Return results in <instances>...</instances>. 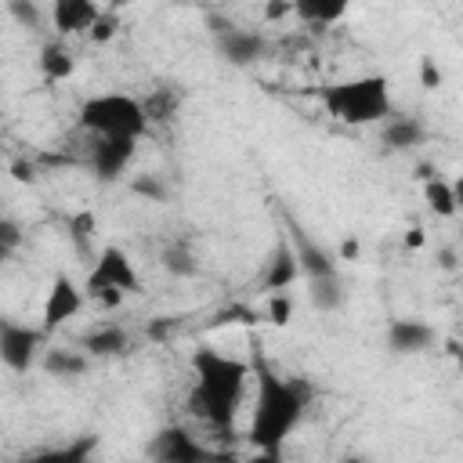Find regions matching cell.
<instances>
[{"instance_id":"obj_1","label":"cell","mask_w":463,"mask_h":463,"mask_svg":"<svg viewBox=\"0 0 463 463\" xmlns=\"http://www.w3.org/2000/svg\"><path fill=\"white\" fill-rule=\"evenodd\" d=\"M250 376H257V398L250 412V445L264 459H279L286 438L304 423L307 405L315 402V387L304 376H282L275 365L264 358L260 344L253 340V358H250Z\"/></svg>"},{"instance_id":"obj_2","label":"cell","mask_w":463,"mask_h":463,"mask_svg":"<svg viewBox=\"0 0 463 463\" xmlns=\"http://www.w3.org/2000/svg\"><path fill=\"white\" fill-rule=\"evenodd\" d=\"M250 380V362L232 358L213 347L192 351V391H188V412L206 423L213 434H232L242 394Z\"/></svg>"},{"instance_id":"obj_3","label":"cell","mask_w":463,"mask_h":463,"mask_svg":"<svg viewBox=\"0 0 463 463\" xmlns=\"http://www.w3.org/2000/svg\"><path fill=\"white\" fill-rule=\"evenodd\" d=\"M318 105L326 109L329 119L344 127H369L394 112L391 83L380 72H362V76H347L318 87Z\"/></svg>"},{"instance_id":"obj_4","label":"cell","mask_w":463,"mask_h":463,"mask_svg":"<svg viewBox=\"0 0 463 463\" xmlns=\"http://www.w3.org/2000/svg\"><path fill=\"white\" fill-rule=\"evenodd\" d=\"M76 119L94 137H137L141 141L148 134V119H145V109H141V98L123 94V90L90 94L80 105Z\"/></svg>"},{"instance_id":"obj_5","label":"cell","mask_w":463,"mask_h":463,"mask_svg":"<svg viewBox=\"0 0 463 463\" xmlns=\"http://www.w3.org/2000/svg\"><path fill=\"white\" fill-rule=\"evenodd\" d=\"M83 293L105 304H119L127 293H137V268L123 246H101L83 279Z\"/></svg>"},{"instance_id":"obj_6","label":"cell","mask_w":463,"mask_h":463,"mask_svg":"<svg viewBox=\"0 0 463 463\" xmlns=\"http://www.w3.org/2000/svg\"><path fill=\"white\" fill-rule=\"evenodd\" d=\"M206 25H210V36H213L217 54L228 65H235V69H250L268 51V40L257 29H250V25H242V22H235L228 14H210Z\"/></svg>"},{"instance_id":"obj_7","label":"cell","mask_w":463,"mask_h":463,"mask_svg":"<svg viewBox=\"0 0 463 463\" xmlns=\"http://www.w3.org/2000/svg\"><path fill=\"white\" fill-rule=\"evenodd\" d=\"M43 340H47V333L40 326L0 315V365L4 369L18 373V376L36 369L40 354H43Z\"/></svg>"},{"instance_id":"obj_8","label":"cell","mask_w":463,"mask_h":463,"mask_svg":"<svg viewBox=\"0 0 463 463\" xmlns=\"http://www.w3.org/2000/svg\"><path fill=\"white\" fill-rule=\"evenodd\" d=\"M83 300H87L83 286H80L72 275L54 271V279H51V286H47V297H43V307H40V329H43V333L61 329L65 322H72V318L83 311Z\"/></svg>"},{"instance_id":"obj_9","label":"cell","mask_w":463,"mask_h":463,"mask_svg":"<svg viewBox=\"0 0 463 463\" xmlns=\"http://www.w3.org/2000/svg\"><path fill=\"white\" fill-rule=\"evenodd\" d=\"M148 456L159 463H203L210 456H217L213 449H206L188 427L181 423H166L163 430H156V438L148 441Z\"/></svg>"},{"instance_id":"obj_10","label":"cell","mask_w":463,"mask_h":463,"mask_svg":"<svg viewBox=\"0 0 463 463\" xmlns=\"http://www.w3.org/2000/svg\"><path fill=\"white\" fill-rule=\"evenodd\" d=\"M137 156V137H94L87 166L98 181H119Z\"/></svg>"},{"instance_id":"obj_11","label":"cell","mask_w":463,"mask_h":463,"mask_svg":"<svg viewBox=\"0 0 463 463\" xmlns=\"http://www.w3.org/2000/svg\"><path fill=\"white\" fill-rule=\"evenodd\" d=\"M387 351L398 358H416L427 354L438 344V329L423 318H391L387 322Z\"/></svg>"},{"instance_id":"obj_12","label":"cell","mask_w":463,"mask_h":463,"mask_svg":"<svg viewBox=\"0 0 463 463\" xmlns=\"http://www.w3.org/2000/svg\"><path fill=\"white\" fill-rule=\"evenodd\" d=\"M289 246L297 253V264H300V279H315V275H329V271H340V260L322 246L315 242L297 221H289Z\"/></svg>"},{"instance_id":"obj_13","label":"cell","mask_w":463,"mask_h":463,"mask_svg":"<svg viewBox=\"0 0 463 463\" xmlns=\"http://www.w3.org/2000/svg\"><path fill=\"white\" fill-rule=\"evenodd\" d=\"M51 25L54 33L65 36H87V29L94 25V18L101 14L98 0H51Z\"/></svg>"},{"instance_id":"obj_14","label":"cell","mask_w":463,"mask_h":463,"mask_svg":"<svg viewBox=\"0 0 463 463\" xmlns=\"http://www.w3.org/2000/svg\"><path fill=\"white\" fill-rule=\"evenodd\" d=\"M380 141L391 148V152H412L427 141V123L420 116H383L380 123Z\"/></svg>"},{"instance_id":"obj_15","label":"cell","mask_w":463,"mask_h":463,"mask_svg":"<svg viewBox=\"0 0 463 463\" xmlns=\"http://www.w3.org/2000/svg\"><path fill=\"white\" fill-rule=\"evenodd\" d=\"M297 279H300L297 253H293L289 239H279V246H275V250H271V257H268V268H264L260 286H264L268 293H279V289H289Z\"/></svg>"},{"instance_id":"obj_16","label":"cell","mask_w":463,"mask_h":463,"mask_svg":"<svg viewBox=\"0 0 463 463\" xmlns=\"http://www.w3.org/2000/svg\"><path fill=\"white\" fill-rule=\"evenodd\" d=\"M83 351L90 358H116V354H127L130 351V333L116 322H105V326H94L83 333Z\"/></svg>"},{"instance_id":"obj_17","label":"cell","mask_w":463,"mask_h":463,"mask_svg":"<svg viewBox=\"0 0 463 463\" xmlns=\"http://www.w3.org/2000/svg\"><path fill=\"white\" fill-rule=\"evenodd\" d=\"M307 286V304L315 311H340L344 300H347V282L340 271H329V275H315V279H304Z\"/></svg>"},{"instance_id":"obj_18","label":"cell","mask_w":463,"mask_h":463,"mask_svg":"<svg viewBox=\"0 0 463 463\" xmlns=\"http://www.w3.org/2000/svg\"><path fill=\"white\" fill-rule=\"evenodd\" d=\"M65 232H69L72 253H76L83 264H90V257L98 253V250H94V239H98V217H94L90 210H76V213H69Z\"/></svg>"},{"instance_id":"obj_19","label":"cell","mask_w":463,"mask_h":463,"mask_svg":"<svg viewBox=\"0 0 463 463\" xmlns=\"http://www.w3.org/2000/svg\"><path fill=\"white\" fill-rule=\"evenodd\" d=\"M40 365L51 373V376H61V380H76L87 373L90 365V354L87 351H76V347H47L40 354Z\"/></svg>"},{"instance_id":"obj_20","label":"cell","mask_w":463,"mask_h":463,"mask_svg":"<svg viewBox=\"0 0 463 463\" xmlns=\"http://www.w3.org/2000/svg\"><path fill=\"white\" fill-rule=\"evenodd\" d=\"M159 264L174 279H195L199 275V257H195V250H192L188 239H170L163 246V253H159Z\"/></svg>"},{"instance_id":"obj_21","label":"cell","mask_w":463,"mask_h":463,"mask_svg":"<svg viewBox=\"0 0 463 463\" xmlns=\"http://www.w3.org/2000/svg\"><path fill=\"white\" fill-rule=\"evenodd\" d=\"M72 69H76V58H72V51L61 43V36H58V40H47V43L40 47V72H43L51 83L69 80Z\"/></svg>"},{"instance_id":"obj_22","label":"cell","mask_w":463,"mask_h":463,"mask_svg":"<svg viewBox=\"0 0 463 463\" xmlns=\"http://www.w3.org/2000/svg\"><path fill=\"white\" fill-rule=\"evenodd\" d=\"M289 7L311 25H336L347 14L351 0H289Z\"/></svg>"},{"instance_id":"obj_23","label":"cell","mask_w":463,"mask_h":463,"mask_svg":"<svg viewBox=\"0 0 463 463\" xmlns=\"http://www.w3.org/2000/svg\"><path fill=\"white\" fill-rule=\"evenodd\" d=\"M423 199H427V206H430L438 217H456V210H459V192H456V184L445 181V177H430V174H427Z\"/></svg>"},{"instance_id":"obj_24","label":"cell","mask_w":463,"mask_h":463,"mask_svg":"<svg viewBox=\"0 0 463 463\" xmlns=\"http://www.w3.org/2000/svg\"><path fill=\"white\" fill-rule=\"evenodd\" d=\"M177 94L170 90V87H156L145 101H141V109H145V119H148V127H159V123H170L174 116H177Z\"/></svg>"},{"instance_id":"obj_25","label":"cell","mask_w":463,"mask_h":463,"mask_svg":"<svg viewBox=\"0 0 463 463\" xmlns=\"http://www.w3.org/2000/svg\"><path fill=\"white\" fill-rule=\"evenodd\" d=\"M22 242H25L22 224H18L14 217L0 213V264H7V260H11V257L22 250Z\"/></svg>"},{"instance_id":"obj_26","label":"cell","mask_w":463,"mask_h":463,"mask_svg":"<svg viewBox=\"0 0 463 463\" xmlns=\"http://www.w3.org/2000/svg\"><path fill=\"white\" fill-rule=\"evenodd\" d=\"M4 4H7V14L18 25H25V29H40L43 25V11H40L36 0H4Z\"/></svg>"},{"instance_id":"obj_27","label":"cell","mask_w":463,"mask_h":463,"mask_svg":"<svg viewBox=\"0 0 463 463\" xmlns=\"http://www.w3.org/2000/svg\"><path fill=\"white\" fill-rule=\"evenodd\" d=\"M94 438H80V441H72V445H65V449H54V452H43L47 459H58V463H80V459H87L90 452H94Z\"/></svg>"},{"instance_id":"obj_28","label":"cell","mask_w":463,"mask_h":463,"mask_svg":"<svg viewBox=\"0 0 463 463\" xmlns=\"http://www.w3.org/2000/svg\"><path fill=\"white\" fill-rule=\"evenodd\" d=\"M130 192L134 195H145V199H152V203H163L166 195H170V188L156 177V174H145V177H134L130 181Z\"/></svg>"},{"instance_id":"obj_29","label":"cell","mask_w":463,"mask_h":463,"mask_svg":"<svg viewBox=\"0 0 463 463\" xmlns=\"http://www.w3.org/2000/svg\"><path fill=\"white\" fill-rule=\"evenodd\" d=\"M116 29H119V18H116L112 11H101V14L94 18V25L87 29V36H90L94 43H105V40H112V36H116Z\"/></svg>"},{"instance_id":"obj_30","label":"cell","mask_w":463,"mask_h":463,"mask_svg":"<svg viewBox=\"0 0 463 463\" xmlns=\"http://www.w3.org/2000/svg\"><path fill=\"white\" fill-rule=\"evenodd\" d=\"M268 315H271L275 326H286V322H289V315H293V297H289V289L271 293V300H268Z\"/></svg>"},{"instance_id":"obj_31","label":"cell","mask_w":463,"mask_h":463,"mask_svg":"<svg viewBox=\"0 0 463 463\" xmlns=\"http://www.w3.org/2000/svg\"><path fill=\"white\" fill-rule=\"evenodd\" d=\"M420 83H423L427 90H434V87L441 83V69L434 65V58H430V54H423V58H420Z\"/></svg>"},{"instance_id":"obj_32","label":"cell","mask_w":463,"mask_h":463,"mask_svg":"<svg viewBox=\"0 0 463 463\" xmlns=\"http://www.w3.org/2000/svg\"><path fill=\"white\" fill-rule=\"evenodd\" d=\"M174 329H177V322H174V318H159V322H152V326H148V336L163 340V336H170Z\"/></svg>"},{"instance_id":"obj_33","label":"cell","mask_w":463,"mask_h":463,"mask_svg":"<svg viewBox=\"0 0 463 463\" xmlns=\"http://www.w3.org/2000/svg\"><path fill=\"white\" fill-rule=\"evenodd\" d=\"M11 174H14V181H33L36 177V166L33 163H11Z\"/></svg>"},{"instance_id":"obj_34","label":"cell","mask_w":463,"mask_h":463,"mask_svg":"<svg viewBox=\"0 0 463 463\" xmlns=\"http://www.w3.org/2000/svg\"><path fill=\"white\" fill-rule=\"evenodd\" d=\"M340 257H358V242H344L340 246Z\"/></svg>"},{"instance_id":"obj_35","label":"cell","mask_w":463,"mask_h":463,"mask_svg":"<svg viewBox=\"0 0 463 463\" xmlns=\"http://www.w3.org/2000/svg\"><path fill=\"white\" fill-rule=\"evenodd\" d=\"M420 242H423V232H420V228H412V232H409V246H420Z\"/></svg>"},{"instance_id":"obj_36","label":"cell","mask_w":463,"mask_h":463,"mask_svg":"<svg viewBox=\"0 0 463 463\" xmlns=\"http://www.w3.org/2000/svg\"><path fill=\"white\" fill-rule=\"evenodd\" d=\"M452 257H456V253H452V250H441V268H452V264H456V260H452Z\"/></svg>"},{"instance_id":"obj_37","label":"cell","mask_w":463,"mask_h":463,"mask_svg":"<svg viewBox=\"0 0 463 463\" xmlns=\"http://www.w3.org/2000/svg\"><path fill=\"white\" fill-rule=\"evenodd\" d=\"M127 4H134V0H109V7L116 11V7H127Z\"/></svg>"}]
</instances>
